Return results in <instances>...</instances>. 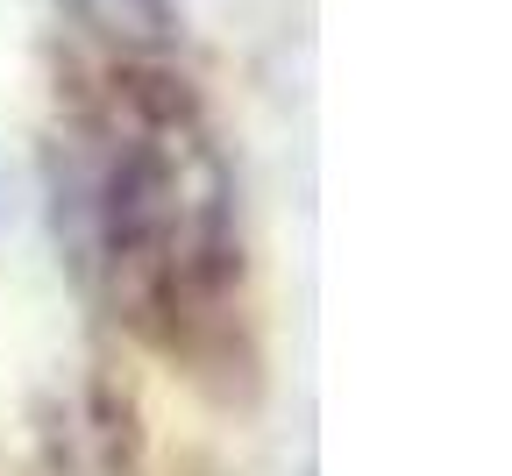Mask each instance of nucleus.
Segmentation results:
<instances>
[{
    "label": "nucleus",
    "mask_w": 512,
    "mask_h": 476,
    "mask_svg": "<svg viewBox=\"0 0 512 476\" xmlns=\"http://www.w3.org/2000/svg\"><path fill=\"white\" fill-rule=\"evenodd\" d=\"M86 214L114 313L143 342L207 349L235 299V185L185 79L114 64L86 114Z\"/></svg>",
    "instance_id": "f257e3e1"
}]
</instances>
